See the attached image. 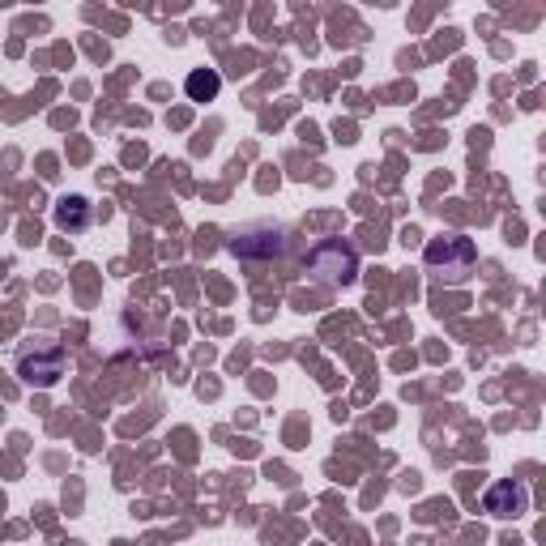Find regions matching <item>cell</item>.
<instances>
[{
  "label": "cell",
  "instance_id": "1",
  "mask_svg": "<svg viewBox=\"0 0 546 546\" xmlns=\"http://www.w3.org/2000/svg\"><path fill=\"white\" fill-rule=\"evenodd\" d=\"M423 261L436 269L444 282H465V278H470V269H474V261H478V252H474V244L465 235L448 231V235L431 239L427 252H423Z\"/></svg>",
  "mask_w": 546,
  "mask_h": 546
},
{
  "label": "cell",
  "instance_id": "2",
  "mask_svg": "<svg viewBox=\"0 0 546 546\" xmlns=\"http://www.w3.org/2000/svg\"><path fill=\"white\" fill-rule=\"evenodd\" d=\"M308 269L325 286H346V282H355V273H359V256L350 244H342V239H325V244H316L308 252Z\"/></svg>",
  "mask_w": 546,
  "mask_h": 546
},
{
  "label": "cell",
  "instance_id": "3",
  "mask_svg": "<svg viewBox=\"0 0 546 546\" xmlns=\"http://www.w3.org/2000/svg\"><path fill=\"white\" fill-rule=\"evenodd\" d=\"M18 372L26 384H39V389H52V384L64 376V350L56 342H35L22 350Z\"/></svg>",
  "mask_w": 546,
  "mask_h": 546
},
{
  "label": "cell",
  "instance_id": "4",
  "mask_svg": "<svg viewBox=\"0 0 546 546\" xmlns=\"http://www.w3.org/2000/svg\"><path fill=\"white\" fill-rule=\"evenodd\" d=\"M529 504V491L521 483H495L487 491V512L491 517H521Z\"/></svg>",
  "mask_w": 546,
  "mask_h": 546
},
{
  "label": "cell",
  "instance_id": "5",
  "mask_svg": "<svg viewBox=\"0 0 546 546\" xmlns=\"http://www.w3.org/2000/svg\"><path fill=\"white\" fill-rule=\"evenodd\" d=\"M90 222V205L82 201V197H64L60 205H56V227L60 231H82Z\"/></svg>",
  "mask_w": 546,
  "mask_h": 546
},
{
  "label": "cell",
  "instance_id": "6",
  "mask_svg": "<svg viewBox=\"0 0 546 546\" xmlns=\"http://www.w3.org/2000/svg\"><path fill=\"white\" fill-rule=\"evenodd\" d=\"M184 90H188V99H197V103H210L214 94L222 90V77H218L214 69H197V73L188 77V86H184Z\"/></svg>",
  "mask_w": 546,
  "mask_h": 546
}]
</instances>
